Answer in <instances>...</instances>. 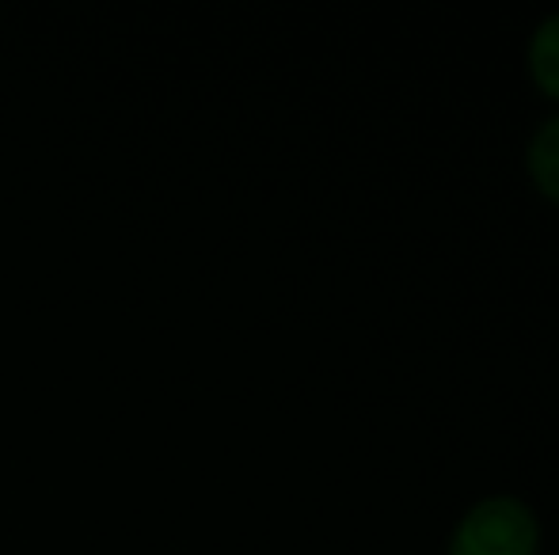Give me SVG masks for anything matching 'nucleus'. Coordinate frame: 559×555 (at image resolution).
Masks as SVG:
<instances>
[{
	"mask_svg": "<svg viewBox=\"0 0 559 555\" xmlns=\"http://www.w3.org/2000/svg\"><path fill=\"white\" fill-rule=\"evenodd\" d=\"M540 521L522 498L495 495L476 503L449 536V555H537Z\"/></svg>",
	"mask_w": 559,
	"mask_h": 555,
	"instance_id": "nucleus-1",
	"label": "nucleus"
},
{
	"mask_svg": "<svg viewBox=\"0 0 559 555\" xmlns=\"http://www.w3.org/2000/svg\"><path fill=\"white\" fill-rule=\"evenodd\" d=\"M530 76L548 99H559V12L548 15L530 38Z\"/></svg>",
	"mask_w": 559,
	"mask_h": 555,
	"instance_id": "nucleus-3",
	"label": "nucleus"
},
{
	"mask_svg": "<svg viewBox=\"0 0 559 555\" xmlns=\"http://www.w3.org/2000/svg\"><path fill=\"white\" fill-rule=\"evenodd\" d=\"M525 168H530V179L537 183V191L559 206V114L533 134L530 153H525Z\"/></svg>",
	"mask_w": 559,
	"mask_h": 555,
	"instance_id": "nucleus-2",
	"label": "nucleus"
}]
</instances>
